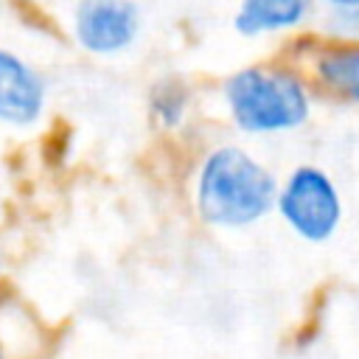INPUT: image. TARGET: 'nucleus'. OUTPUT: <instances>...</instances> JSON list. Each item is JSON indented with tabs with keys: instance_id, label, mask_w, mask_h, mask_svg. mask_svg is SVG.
I'll return each instance as SVG.
<instances>
[{
	"instance_id": "nucleus-1",
	"label": "nucleus",
	"mask_w": 359,
	"mask_h": 359,
	"mask_svg": "<svg viewBox=\"0 0 359 359\" xmlns=\"http://www.w3.org/2000/svg\"><path fill=\"white\" fill-rule=\"evenodd\" d=\"M196 210L216 227H250L261 222L278 199L275 174L247 149L216 146L196 174Z\"/></svg>"
},
{
	"instance_id": "nucleus-2",
	"label": "nucleus",
	"mask_w": 359,
	"mask_h": 359,
	"mask_svg": "<svg viewBox=\"0 0 359 359\" xmlns=\"http://www.w3.org/2000/svg\"><path fill=\"white\" fill-rule=\"evenodd\" d=\"M233 123L247 135H278L303 126L311 98L300 79L275 67H244L224 84Z\"/></svg>"
},
{
	"instance_id": "nucleus-3",
	"label": "nucleus",
	"mask_w": 359,
	"mask_h": 359,
	"mask_svg": "<svg viewBox=\"0 0 359 359\" xmlns=\"http://www.w3.org/2000/svg\"><path fill=\"white\" fill-rule=\"evenodd\" d=\"M275 208L303 241H328L342 222V196L320 165H297L278 188Z\"/></svg>"
},
{
	"instance_id": "nucleus-4",
	"label": "nucleus",
	"mask_w": 359,
	"mask_h": 359,
	"mask_svg": "<svg viewBox=\"0 0 359 359\" xmlns=\"http://www.w3.org/2000/svg\"><path fill=\"white\" fill-rule=\"evenodd\" d=\"M70 31L81 50L93 56L123 53L140 31V11L135 0H76L70 11Z\"/></svg>"
},
{
	"instance_id": "nucleus-5",
	"label": "nucleus",
	"mask_w": 359,
	"mask_h": 359,
	"mask_svg": "<svg viewBox=\"0 0 359 359\" xmlns=\"http://www.w3.org/2000/svg\"><path fill=\"white\" fill-rule=\"evenodd\" d=\"M48 104L45 76L17 50L0 45V126L34 129Z\"/></svg>"
},
{
	"instance_id": "nucleus-6",
	"label": "nucleus",
	"mask_w": 359,
	"mask_h": 359,
	"mask_svg": "<svg viewBox=\"0 0 359 359\" xmlns=\"http://www.w3.org/2000/svg\"><path fill=\"white\" fill-rule=\"evenodd\" d=\"M309 11L311 0H241L233 25L241 36H261L300 25Z\"/></svg>"
},
{
	"instance_id": "nucleus-7",
	"label": "nucleus",
	"mask_w": 359,
	"mask_h": 359,
	"mask_svg": "<svg viewBox=\"0 0 359 359\" xmlns=\"http://www.w3.org/2000/svg\"><path fill=\"white\" fill-rule=\"evenodd\" d=\"M317 73L328 87L359 104V48L325 53L317 62Z\"/></svg>"
},
{
	"instance_id": "nucleus-8",
	"label": "nucleus",
	"mask_w": 359,
	"mask_h": 359,
	"mask_svg": "<svg viewBox=\"0 0 359 359\" xmlns=\"http://www.w3.org/2000/svg\"><path fill=\"white\" fill-rule=\"evenodd\" d=\"M188 95L177 81H163L151 93V112L163 126H177L185 115Z\"/></svg>"
},
{
	"instance_id": "nucleus-9",
	"label": "nucleus",
	"mask_w": 359,
	"mask_h": 359,
	"mask_svg": "<svg viewBox=\"0 0 359 359\" xmlns=\"http://www.w3.org/2000/svg\"><path fill=\"white\" fill-rule=\"evenodd\" d=\"M331 11H359V0H323Z\"/></svg>"
},
{
	"instance_id": "nucleus-10",
	"label": "nucleus",
	"mask_w": 359,
	"mask_h": 359,
	"mask_svg": "<svg viewBox=\"0 0 359 359\" xmlns=\"http://www.w3.org/2000/svg\"><path fill=\"white\" fill-rule=\"evenodd\" d=\"M0 359H14V353H11V351H8L3 342H0Z\"/></svg>"
},
{
	"instance_id": "nucleus-11",
	"label": "nucleus",
	"mask_w": 359,
	"mask_h": 359,
	"mask_svg": "<svg viewBox=\"0 0 359 359\" xmlns=\"http://www.w3.org/2000/svg\"><path fill=\"white\" fill-rule=\"evenodd\" d=\"M0 275H3V252H0Z\"/></svg>"
}]
</instances>
